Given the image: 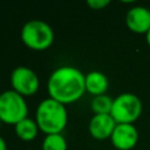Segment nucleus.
I'll return each mask as SVG.
<instances>
[{"label": "nucleus", "instance_id": "f257e3e1", "mask_svg": "<svg viewBox=\"0 0 150 150\" xmlns=\"http://www.w3.org/2000/svg\"><path fill=\"white\" fill-rule=\"evenodd\" d=\"M86 75L74 66H60L47 81L48 97L67 105L79 101L86 93Z\"/></svg>", "mask_w": 150, "mask_h": 150}, {"label": "nucleus", "instance_id": "f03ea898", "mask_svg": "<svg viewBox=\"0 0 150 150\" xmlns=\"http://www.w3.org/2000/svg\"><path fill=\"white\" fill-rule=\"evenodd\" d=\"M35 121L45 135L62 134L68 123V111L64 104L47 97L35 109Z\"/></svg>", "mask_w": 150, "mask_h": 150}, {"label": "nucleus", "instance_id": "7ed1b4c3", "mask_svg": "<svg viewBox=\"0 0 150 150\" xmlns=\"http://www.w3.org/2000/svg\"><path fill=\"white\" fill-rule=\"evenodd\" d=\"M22 43L35 52L48 49L54 42V30L43 20L33 19L27 21L20 32Z\"/></svg>", "mask_w": 150, "mask_h": 150}, {"label": "nucleus", "instance_id": "20e7f679", "mask_svg": "<svg viewBox=\"0 0 150 150\" xmlns=\"http://www.w3.org/2000/svg\"><path fill=\"white\" fill-rule=\"evenodd\" d=\"M28 117V104L26 97L13 89L1 91L0 94V121L8 125H15Z\"/></svg>", "mask_w": 150, "mask_h": 150}, {"label": "nucleus", "instance_id": "39448f33", "mask_svg": "<svg viewBox=\"0 0 150 150\" xmlns=\"http://www.w3.org/2000/svg\"><path fill=\"white\" fill-rule=\"evenodd\" d=\"M141 114L142 102L135 94L123 93L114 98L110 115L117 124H134Z\"/></svg>", "mask_w": 150, "mask_h": 150}, {"label": "nucleus", "instance_id": "423d86ee", "mask_svg": "<svg viewBox=\"0 0 150 150\" xmlns=\"http://www.w3.org/2000/svg\"><path fill=\"white\" fill-rule=\"evenodd\" d=\"M9 82L12 89L23 97L35 95L40 88V80L38 74L26 66H19L14 68L11 73Z\"/></svg>", "mask_w": 150, "mask_h": 150}, {"label": "nucleus", "instance_id": "0eeeda50", "mask_svg": "<svg viewBox=\"0 0 150 150\" xmlns=\"http://www.w3.org/2000/svg\"><path fill=\"white\" fill-rule=\"evenodd\" d=\"M110 141L117 150H131L137 144L138 131L134 124H116Z\"/></svg>", "mask_w": 150, "mask_h": 150}, {"label": "nucleus", "instance_id": "6e6552de", "mask_svg": "<svg viewBox=\"0 0 150 150\" xmlns=\"http://www.w3.org/2000/svg\"><path fill=\"white\" fill-rule=\"evenodd\" d=\"M127 27L136 34H146L150 29V9L143 6L130 8L125 15Z\"/></svg>", "mask_w": 150, "mask_h": 150}, {"label": "nucleus", "instance_id": "1a4fd4ad", "mask_svg": "<svg viewBox=\"0 0 150 150\" xmlns=\"http://www.w3.org/2000/svg\"><path fill=\"white\" fill-rule=\"evenodd\" d=\"M116 124L117 123L115 122V120L111 117L110 114L93 115L88 124V130L93 138L97 141H103L111 137Z\"/></svg>", "mask_w": 150, "mask_h": 150}, {"label": "nucleus", "instance_id": "9d476101", "mask_svg": "<svg viewBox=\"0 0 150 150\" xmlns=\"http://www.w3.org/2000/svg\"><path fill=\"white\" fill-rule=\"evenodd\" d=\"M84 84H86V93L95 97V96L104 95L107 93L109 87V81L103 73L98 70H93L86 74Z\"/></svg>", "mask_w": 150, "mask_h": 150}, {"label": "nucleus", "instance_id": "9b49d317", "mask_svg": "<svg viewBox=\"0 0 150 150\" xmlns=\"http://www.w3.org/2000/svg\"><path fill=\"white\" fill-rule=\"evenodd\" d=\"M15 135L23 142H32L36 138L40 129L38 127V123L35 118L26 117L22 121H20L18 124L14 125Z\"/></svg>", "mask_w": 150, "mask_h": 150}, {"label": "nucleus", "instance_id": "f8f14e48", "mask_svg": "<svg viewBox=\"0 0 150 150\" xmlns=\"http://www.w3.org/2000/svg\"><path fill=\"white\" fill-rule=\"evenodd\" d=\"M112 98L108 95H100L93 97L90 102V108L94 112V115H107L110 114L111 107H112Z\"/></svg>", "mask_w": 150, "mask_h": 150}, {"label": "nucleus", "instance_id": "ddd939ff", "mask_svg": "<svg viewBox=\"0 0 150 150\" xmlns=\"http://www.w3.org/2000/svg\"><path fill=\"white\" fill-rule=\"evenodd\" d=\"M67 141L62 134L46 135L41 143V150H67Z\"/></svg>", "mask_w": 150, "mask_h": 150}, {"label": "nucleus", "instance_id": "4468645a", "mask_svg": "<svg viewBox=\"0 0 150 150\" xmlns=\"http://www.w3.org/2000/svg\"><path fill=\"white\" fill-rule=\"evenodd\" d=\"M109 4H110L109 0H88V1H87V5H88L91 9H95V11L103 9V8H105Z\"/></svg>", "mask_w": 150, "mask_h": 150}, {"label": "nucleus", "instance_id": "2eb2a0df", "mask_svg": "<svg viewBox=\"0 0 150 150\" xmlns=\"http://www.w3.org/2000/svg\"><path fill=\"white\" fill-rule=\"evenodd\" d=\"M0 150H7V143L2 136H0Z\"/></svg>", "mask_w": 150, "mask_h": 150}, {"label": "nucleus", "instance_id": "dca6fc26", "mask_svg": "<svg viewBox=\"0 0 150 150\" xmlns=\"http://www.w3.org/2000/svg\"><path fill=\"white\" fill-rule=\"evenodd\" d=\"M145 40H146V43H148V46L150 47V29H149V32L145 34Z\"/></svg>", "mask_w": 150, "mask_h": 150}, {"label": "nucleus", "instance_id": "f3484780", "mask_svg": "<svg viewBox=\"0 0 150 150\" xmlns=\"http://www.w3.org/2000/svg\"><path fill=\"white\" fill-rule=\"evenodd\" d=\"M1 124H2V123H1V121H0V127H1Z\"/></svg>", "mask_w": 150, "mask_h": 150}, {"label": "nucleus", "instance_id": "a211bd4d", "mask_svg": "<svg viewBox=\"0 0 150 150\" xmlns=\"http://www.w3.org/2000/svg\"><path fill=\"white\" fill-rule=\"evenodd\" d=\"M0 94H1V91H0Z\"/></svg>", "mask_w": 150, "mask_h": 150}]
</instances>
